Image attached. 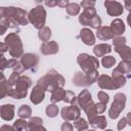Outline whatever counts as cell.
I'll return each instance as SVG.
<instances>
[{
	"label": "cell",
	"instance_id": "obj_16",
	"mask_svg": "<svg viewBox=\"0 0 131 131\" xmlns=\"http://www.w3.org/2000/svg\"><path fill=\"white\" fill-rule=\"evenodd\" d=\"M115 62H116V60L113 56H106V57H103V59H102V64L104 68H111Z\"/></svg>",
	"mask_w": 131,
	"mask_h": 131
},
{
	"label": "cell",
	"instance_id": "obj_1",
	"mask_svg": "<svg viewBox=\"0 0 131 131\" xmlns=\"http://www.w3.org/2000/svg\"><path fill=\"white\" fill-rule=\"evenodd\" d=\"M125 101H126V96L122 93H118L116 96H115V101L110 110V117L115 119L119 116L120 112L124 108V105H125Z\"/></svg>",
	"mask_w": 131,
	"mask_h": 131
},
{
	"label": "cell",
	"instance_id": "obj_17",
	"mask_svg": "<svg viewBox=\"0 0 131 131\" xmlns=\"http://www.w3.org/2000/svg\"><path fill=\"white\" fill-rule=\"evenodd\" d=\"M46 113H47V116H49V117H54V116L57 115V113H58V108H57V106L51 104V105H48V106H47V108H46Z\"/></svg>",
	"mask_w": 131,
	"mask_h": 131
},
{
	"label": "cell",
	"instance_id": "obj_25",
	"mask_svg": "<svg viewBox=\"0 0 131 131\" xmlns=\"http://www.w3.org/2000/svg\"><path fill=\"white\" fill-rule=\"evenodd\" d=\"M125 125H126V120H125V119H122V120L120 121V123H119L118 128H119V129H122V128L125 127Z\"/></svg>",
	"mask_w": 131,
	"mask_h": 131
},
{
	"label": "cell",
	"instance_id": "obj_5",
	"mask_svg": "<svg viewBox=\"0 0 131 131\" xmlns=\"http://www.w3.org/2000/svg\"><path fill=\"white\" fill-rule=\"evenodd\" d=\"M81 38H82L83 42L87 45L94 44V36L90 30H87V29L82 30L81 31Z\"/></svg>",
	"mask_w": 131,
	"mask_h": 131
},
{
	"label": "cell",
	"instance_id": "obj_4",
	"mask_svg": "<svg viewBox=\"0 0 131 131\" xmlns=\"http://www.w3.org/2000/svg\"><path fill=\"white\" fill-rule=\"evenodd\" d=\"M43 97H44L43 89L40 86H36L32 92V95H31V101L34 103H39L40 101L43 100Z\"/></svg>",
	"mask_w": 131,
	"mask_h": 131
},
{
	"label": "cell",
	"instance_id": "obj_13",
	"mask_svg": "<svg viewBox=\"0 0 131 131\" xmlns=\"http://www.w3.org/2000/svg\"><path fill=\"white\" fill-rule=\"evenodd\" d=\"M112 33H111V31L107 29V28H101L98 32H97V37L99 38V39H102V40H104V39H110V38H112Z\"/></svg>",
	"mask_w": 131,
	"mask_h": 131
},
{
	"label": "cell",
	"instance_id": "obj_27",
	"mask_svg": "<svg viewBox=\"0 0 131 131\" xmlns=\"http://www.w3.org/2000/svg\"><path fill=\"white\" fill-rule=\"evenodd\" d=\"M106 131H112V130H106Z\"/></svg>",
	"mask_w": 131,
	"mask_h": 131
},
{
	"label": "cell",
	"instance_id": "obj_11",
	"mask_svg": "<svg viewBox=\"0 0 131 131\" xmlns=\"http://www.w3.org/2000/svg\"><path fill=\"white\" fill-rule=\"evenodd\" d=\"M66 91L62 90V89H55L51 95V100L52 102H56L58 100H60L61 98H64V95H66Z\"/></svg>",
	"mask_w": 131,
	"mask_h": 131
},
{
	"label": "cell",
	"instance_id": "obj_18",
	"mask_svg": "<svg viewBox=\"0 0 131 131\" xmlns=\"http://www.w3.org/2000/svg\"><path fill=\"white\" fill-rule=\"evenodd\" d=\"M75 127L78 129V130H85V129H87V123L85 122V120L84 119H79L78 121H76L75 122Z\"/></svg>",
	"mask_w": 131,
	"mask_h": 131
},
{
	"label": "cell",
	"instance_id": "obj_12",
	"mask_svg": "<svg viewBox=\"0 0 131 131\" xmlns=\"http://www.w3.org/2000/svg\"><path fill=\"white\" fill-rule=\"evenodd\" d=\"M117 51L120 53V55L122 56V58H124V59H126V60H131V49H130L129 47H124V46H122V47L119 48Z\"/></svg>",
	"mask_w": 131,
	"mask_h": 131
},
{
	"label": "cell",
	"instance_id": "obj_23",
	"mask_svg": "<svg viewBox=\"0 0 131 131\" xmlns=\"http://www.w3.org/2000/svg\"><path fill=\"white\" fill-rule=\"evenodd\" d=\"M61 130L62 131H73V127L70 123H63L61 126Z\"/></svg>",
	"mask_w": 131,
	"mask_h": 131
},
{
	"label": "cell",
	"instance_id": "obj_8",
	"mask_svg": "<svg viewBox=\"0 0 131 131\" xmlns=\"http://www.w3.org/2000/svg\"><path fill=\"white\" fill-rule=\"evenodd\" d=\"M37 62V56L33 55V54H26L23 57V63L26 66V69L31 68L32 66H34Z\"/></svg>",
	"mask_w": 131,
	"mask_h": 131
},
{
	"label": "cell",
	"instance_id": "obj_15",
	"mask_svg": "<svg viewBox=\"0 0 131 131\" xmlns=\"http://www.w3.org/2000/svg\"><path fill=\"white\" fill-rule=\"evenodd\" d=\"M31 115V110L28 105H21V107L18 111V116L23 118H28Z\"/></svg>",
	"mask_w": 131,
	"mask_h": 131
},
{
	"label": "cell",
	"instance_id": "obj_20",
	"mask_svg": "<svg viewBox=\"0 0 131 131\" xmlns=\"http://www.w3.org/2000/svg\"><path fill=\"white\" fill-rule=\"evenodd\" d=\"M50 30L49 29H47V28H45L43 31H42V34H39V37L42 39V40H47L49 37H50Z\"/></svg>",
	"mask_w": 131,
	"mask_h": 131
},
{
	"label": "cell",
	"instance_id": "obj_26",
	"mask_svg": "<svg viewBox=\"0 0 131 131\" xmlns=\"http://www.w3.org/2000/svg\"><path fill=\"white\" fill-rule=\"evenodd\" d=\"M127 120H128V124H129V125H131V113H128Z\"/></svg>",
	"mask_w": 131,
	"mask_h": 131
},
{
	"label": "cell",
	"instance_id": "obj_14",
	"mask_svg": "<svg viewBox=\"0 0 131 131\" xmlns=\"http://www.w3.org/2000/svg\"><path fill=\"white\" fill-rule=\"evenodd\" d=\"M113 24L114 25H116V27H114L113 26V32H114V34H117V35H120V34H122L123 32H124V24L121 21V20H116V21H113Z\"/></svg>",
	"mask_w": 131,
	"mask_h": 131
},
{
	"label": "cell",
	"instance_id": "obj_19",
	"mask_svg": "<svg viewBox=\"0 0 131 131\" xmlns=\"http://www.w3.org/2000/svg\"><path fill=\"white\" fill-rule=\"evenodd\" d=\"M26 127V122L23 120H18L15 122V124L13 125V129L14 131H21V129H24Z\"/></svg>",
	"mask_w": 131,
	"mask_h": 131
},
{
	"label": "cell",
	"instance_id": "obj_22",
	"mask_svg": "<svg viewBox=\"0 0 131 131\" xmlns=\"http://www.w3.org/2000/svg\"><path fill=\"white\" fill-rule=\"evenodd\" d=\"M98 98L102 101V103H105V102L108 101V95L105 94L104 92H99L98 93Z\"/></svg>",
	"mask_w": 131,
	"mask_h": 131
},
{
	"label": "cell",
	"instance_id": "obj_21",
	"mask_svg": "<svg viewBox=\"0 0 131 131\" xmlns=\"http://www.w3.org/2000/svg\"><path fill=\"white\" fill-rule=\"evenodd\" d=\"M74 99H75V95L71 91L67 92L66 95H64V98H63V100L67 101V102H74Z\"/></svg>",
	"mask_w": 131,
	"mask_h": 131
},
{
	"label": "cell",
	"instance_id": "obj_2",
	"mask_svg": "<svg viewBox=\"0 0 131 131\" xmlns=\"http://www.w3.org/2000/svg\"><path fill=\"white\" fill-rule=\"evenodd\" d=\"M78 62L81 64L82 69L85 72H89L92 69L95 70L98 67V61L93 56H89L87 54H81V55H79Z\"/></svg>",
	"mask_w": 131,
	"mask_h": 131
},
{
	"label": "cell",
	"instance_id": "obj_9",
	"mask_svg": "<svg viewBox=\"0 0 131 131\" xmlns=\"http://www.w3.org/2000/svg\"><path fill=\"white\" fill-rule=\"evenodd\" d=\"M111 51V46L107 44H101V45H97L94 47V53L97 56H101L105 53H108Z\"/></svg>",
	"mask_w": 131,
	"mask_h": 131
},
{
	"label": "cell",
	"instance_id": "obj_6",
	"mask_svg": "<svg viewBox=\"0 0 131 131\" xmlns=\"http://www.w3.org/2000/svg\"><path fill=\"white\" fill-rule=\"evenodd\" d=\"M41 49L44 54H51V53H55L58 50V46L56 45L55 42H47L43 44Z\"/></svg>",
	"mask_w": 131,
	"mask_h": 131
},
{
	"label": "cell",
	"instance_id": "obj_7",
	"mask_svg": "<svg viewBox=\"0 0 131 131\" xmlns=\"http://www.w3.org/2000/svg\"><path fill=\"white\" fill-rule=\"evenodd\" d=\"M98 84L101 88H110V89H113V88H116L115 87V84L114 82L111 80L110 77L107 76H101L98 80Z\"/></svg>",
	"mask_w": 131,
	"mask_h": 131
},
{
	"label": "cell",
	"instance_id": "obj_10",
	"mask_svg": "<svg viewBox=\"0 0 131 131\" xmlns=\"http://www.w3.org/2000/svg\"><path fill=\"white\" fill-rule=\"evenodd\" d=\"M90 123H91V125L92 126H94V127H98V128H104L105 127V125H106V122H105V119H104V117H98V118H93V119H91L90 120Z\"/></svg>",
	"mask_w": 131,
	"mask_h": 131
},
{
	"label": "cell",
	"instance_id": "obj_3",
	"mask_svg": "<svg viewBox=\"0 0 131 131\" xmlns=\"http://www.w3.org/2000/svg\"><path fill=\"white\" fill-rule=\"evenodd\" d=\"M80 115V112L79 110L72 105V106H69V107H63L62 111H61V116L63 119L66 120H74V119H77Z\"/></svg>",
	"mask_w": 131,
	"mask_h": 131
},
{
	"label": "cell",
	"instance_id": "obj_24",
	"mask_svg": "<svg viewBox=\"0 0 131 131\" xmlns=\"http://www.w3.org/2000/svg\"><path fill=\"white\" fill-rule=\"evenodd\" d=\"M94 108L96 110V112L102 113V112L105 110V106H104V103H99V104H96V105L94 106Z\"/></svg>",
	"mask_w": 131,
	"mask_h": 131
}]
</instances>
